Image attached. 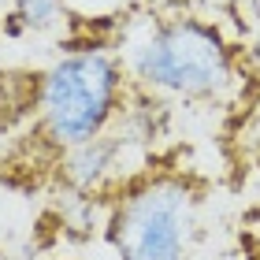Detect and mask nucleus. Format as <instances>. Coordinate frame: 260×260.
Wrapping results in <instances>:
<instances>
[{
    "mask_svg": "<svg viewBox=\"0 0 260 260\" xmlns=\"http://www.w3.org/2000/svg\"><path fill=\"white\" fill-rule=\"evenodd\" d=\"M205 186L182 168H149L112 193L104 242L115 260H190Z\"/></svg>",
    "mask_w": 260,
    "mask_h": 260,
    "instance_id": "obj_3",
    "label": "nucleus"
},
{
    "mask_svg": "<svg viewBox=\"0 0 260 260\" xmlns=\"http://www.w3.org/2000/svg\"><path fill=\"white\" fill-rule=\"evenodd\" d=\"M67 22V0H11L4 34L22 38V34H49Z\"/></svg>",
    "mask_w": 260,
    "mask_h": 260,
    "instance_id": "obj_4",
    "label": "nucleus"
},
{
    "mask_svg": "<svg viewBox=\"0 0 260 260\" xmlns=\"http://www.w3.org/2000/svg\"><path fill=\"white\" fill-rule=\"evenodd\" d=\"M256 171H260V149H256Z\"/></svg>",
    "mask_w": 260,
    "mask_h": 260,
    "instance_id": "obj_6",
    "label": "nucleus"
},
{
    "mask_svg": "<svg viewBox=\"0 0 260 260\" xmlns=\"http://www.w3.org/2000/svg\"><path fill=\"white\" fill-rule=\"evenodd\" d=\"M245 63H249L253 71H260V26H256V34H253V38H249V45H245Z\"/></svg>",
    "mask_w": 260,
    "mask_h": 260,
    "instance_id": "obj_5",
    "label": "nucleus"
},
{
    "mask_svg": "<svg viewBox=\"0 0 260 260\" xmlns=\"http://www.w3.org/2000/svg\"><path fill=\"white\" fill-rule=\"evenodd\" d=\"M123 67L138 93L216 104L238 86L242 52L212 19L168 15L130 41Z\"/></svg>",
    "mask_w": 260,
    "mask_h": 260,
    "instance_id": "obj_1",
    "label": "nucleus"
},
{
    "mask_svg": "<svg viewBox=\"0 0 260 260\" xmlns=\"http://www.w3.org/2000/svg\"><path fill=\"white\" fill-rule=\"evenodd\" d=\"M130 75L123 56L104 45H82L63 52L52 67L41 71L38 112H34V141L56 160L67 149L104 134L130 97Z\"/></svg>",
    "mask_w": 260,
    "mask_h": 260,
    "instance_id": "obj_2",
    "label": "nucleus"
}]
</instances>
